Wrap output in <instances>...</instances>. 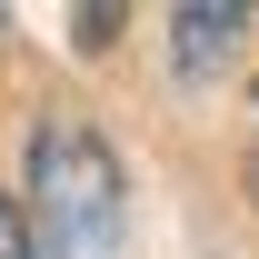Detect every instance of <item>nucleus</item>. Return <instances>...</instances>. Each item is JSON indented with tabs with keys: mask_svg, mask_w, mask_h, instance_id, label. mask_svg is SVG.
<instances>
[{
	"mask_svg": "<svg viewBox=\"0 0 259 259\" xmlns=\"http://www.w3.org/2000/svg\"><path fill=\"white\" fill-rule=\"evenodd\" d=\"M169 50H180V70H190V80H209V70L229 60V50H239V30H249V10H229V0H209V10H180V20H169Z\"/></svg>",
	"mask_w": 259,
	"mask_h": 259,
	"instance_id": "2",
	"label": "nucleus"
},
{
	"mask_svg": "<svg viewBox=\"0 0 259 259\" xmlns=\"http://www.w3.org/2000/svg\"><path fill=\"white\" fill-rule=\"evenodd\" d=\"M130 180L120 150L80 120L30 130V209H40V259H120L130 249Z\"/></svg>",
	"mask_w": 259,
	"mask_h": 259,
	"instance_id": "1",
	"label": "nucleus"
},
{
	"mask_svg": "<svg viewBox=\"0 0 259 259\" xmlns=\"http://www.w3.org/2000/svg\"><path fill=\"white\" fill-rule=\"evenodd\" d=\"M0 259H40V249H30V229H20V209H10V199H0Z\"/></svg>",
	"mask_w": 259,
	"mask_h": 259,
	"instance_id": "3",
	"label": "nucleus"
}]
</instances>
